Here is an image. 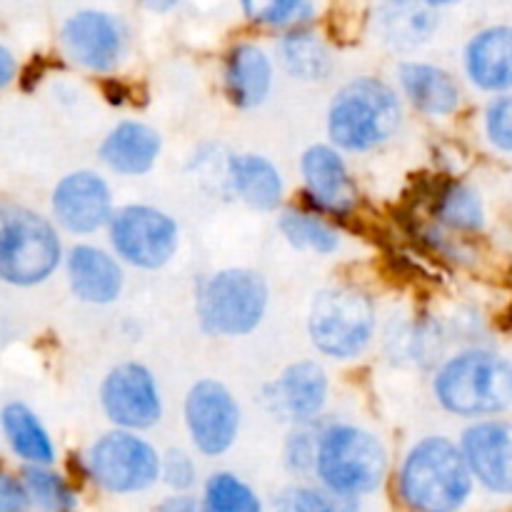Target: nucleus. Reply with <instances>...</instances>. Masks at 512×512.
Returning <instances> with one entry per match:
<instances>
[{"instance_id":"obj_1","label":"nucleus","mask_w":512,"mask_h":512,"mask_svg":"<svg viewBox=\"0 0 512 512\" xmlns=\"http://www.w3.org/2000/svg\"><path fill=\"white\" fill-rule=\"evenodd\" d=\"M435 395L445 410L465 418L503 413L512 405V363L488 350H468L440 368Z\"/></svg>"},{"instance_id":"obj_2","label":"nucleus","mask_w":512,"mask_h":512,"mask_svg":"<svg viewBox=\"0 0 512 512\" xmlns=\"http://www.w3.org/2000/svg\"><path fill=\"white\" fill-rule=\"evenodd\" d=\"M470 465L450 440L428 438L415 445L400 473V493L410 508L455 510L470 495Z\"/></svg>"},{"instance_id":"obj_3","label":"nucleus","mask_w":512,"mask_h":512,"mask_svg":"<svg viewBox=\"0 0 512 512\" xmlns=\"http://www.w3.org/2000/svg\"><path fill=\"white\" fill-rule=\"evenodd\" d=\"M330 135L345 150H368L385 143L400 125L398 95L385 83L360 78L345 85L330 108Z\"/></svg>"},{"instance_id":"obj_4","label":"nucleus","mask_w":512,"mask_h":512,"mask_svg":"<svg viewBox=\"0 0 512 512\" xmlns=\"http://www.w3.org/2000/svg\"><path fill=\"white\" fill-rule=\"evenodd\" d=\"M315 470L338 498L373 493L385 478L388 458L378 438L358 428L338 425L318 440Z\"/></svg>"},{"instance_id":"obj_5","label":"nucleus","mask_w":512,"mask_h":512,"mask_svg":"<svg viewBox=\"0 0 512 512\" xmlns=\"http://www.w3.org/2000/svg\"><path fill=\"white\" fill-rule=\"evenodd\" d=\"M268 288L250 270H223L203 285L198 318L210 335H245L263 320Z\"/></svg>"},{"instance_id":"obj_6","label":"nucleus","mask_w":512,"mask_h":512,"mask_svg":"<svg viewBox=\"0 0 512 512\" xmlns=\"http://www.w3.org/2000/svg\"><path fill=\"white\" fill-rule=\"evenodd\" d=\"M373 328V305L358 290H323L310 310V338L330 358H355L368 345Z\"/></svg>"},{"instance_id":"obj_7","label":"nucleus","mask_w":512,"mask_h":512,"mask_svg":"<svg viewBox=\"0 0 512 512\" xmlns=\"http://www.w3.org/2000/svg\"><path fill=\"white\" fill-rule=\"evenodd\" d=\"M60 263V240L48 220L30 210H8L0 235V273L13 285H35Z\"/></svg>"},{"instance_id":"obj_8","label":"nucleus","mask_w":512,"mask_h":512,"mask_svg":"<svg viewBox=\"0 0 512 512\" xmlns=\"http://www.w3.org/2000/svg\"><path fill=\"white\" fill-rule=\"evenodd\" d=\"M88 470L110 493H135L155 483L160 460L145 440L130 433H108L90 448Z\"/></svg>"},{"instance_id":"obj_9","label":"nucleus","mask_w":512,"mask_h":512,"mask_svg":"<svg viewBox=\"0 0 512 512\" xmlns=\"http://www.w3.org/2000/svg\"><path fill=\"white\" fill-rule=\"evenodd\" d=\"M110 238L120 258L135 268H160L178 248V228L160 210L148 205H128L110 225Z\"/></svg>"},{"instance_id":"obj_10","label":"nucleus","mask_w":512,"mask_h":512,"mask_svg":"<svg viewBox=\"0 0 512 512\" xmlns=\"http://www.w3.org/2000/svg\"><path fill=\"white\" fill-rule=\"evenodd\" d=\"M185 420L200 453L223 455L238 435L240 410L228 388L215 380H203L188 393Z\"/></svg>"},{"instance_id":"obj_11","label":"nucleus","mask_w":512,"mask_h":512,"mask_svg":"<svg viewBox=\"0 0 512 512\" xmlns=\"http://www.w3.org/2000/svg\"><path fill=\"white\" fill-rule=\"evenodd\" d=\"M100 400L108 418L120 428H150L163 415V403H160L153 375L143 365L135 363L110 370L100 390Z\"/></svg>"},{"instance_id":"obj_12","label":"nucleus","mask_w":512,"mask_h":512,"mask_svg":"<svg viewBox=\"0 0 512 512\" xmlns=\"http://www.w3.org/2000/svg\"><path fill=\"white\" fill-rule=\"evenodd\" d=\"M60 40H63L68 58H73L83 68L98 70V73L115 68L120 50H123L118 23L98 10H83V13L73 15L63 25Z\"/></svg>"},{"instance_id":"obj_13","label":"nucleus","mask_w":512,"mask_h":512,"mask_svg":"<svg viewBox=\"0 0 512 512\" xmlns=\"http://www.w3.org/2000/svg\"><path fill=\"white\" fill-rule=\"evenodd\" d=\"M53 210L70 233H93L110 218V190L100 175L80 170L58 183Z\"/></svg>"},{"instance_id":"obj_14","label":"nucleus","mask_w":512,"mask_h":512,"mask_svg":"<svg viewBox=\"0 0 512 512\" xmlns=\"http://www.w3.org/2000/svg\"><path fill=\"white\" fill-rule=\"evenodd\" d=\"M475 478L493 493H512V423H480L463 438Z\"/></svg>"},{"instance_id":"obj_15","label":"nucleus","mask_w":512,"mask_h":512,"mask_svg":"<svg viewBox=\"0 0 512 512\" xmlns=\"http://www.w3.org/2000/svg\"><path fill=\"white\" fill-rule=\"evenodd\" d=\"M328 380L315 363L290 365L268 388V405L288 423H308L323 410Z\"/></svg>"},{"instance_id":"obj_16","label":"nucleus","mask_w":512,"mask_h":512,"mask_svg":"<svg viewBox=\"0 0 512 512\" xmlns=\"http://www.w3.org/2000/svg\"><path fill=\"white\" fill-rule=\"evenodd\" d=\"M303 178L320 208L345 213L355 203V188L343 158L328 145H313L303 155Z\"/></svg>"},{"instance_id":"obj_17","label":"nucleus","mask_w":512,"mask_h":512,"mask_svg":"<svg viewBox=\"0 0 512 512\" xmlns=\"http://www.w3.org/2000/svg\"><path fill=\"white\" fill-rule=\"evenodd\" d=\"M468 75L490 93L512 88V28L498 25L475 35L468 48Z\"/></svg>"},{"instance_id":"obj_18","label":"nucleus","mask_w":512,"mask_h":512,"mask_svg":"<svg viewBox=\"0 0 512 512\" xmlns=\"http://www.w3.org/2000/svg\"><path fill=\"white\" fill-rule=\"evenodd\" d=\"M158 153V133L143 123H120L100 145L103 163L120 175L148 173Z\"/></svg>"},{"instance_id":"obj_19","label":"nucleus","mask_w":512,"mask_h":512,"mask_svg":"<svg viewBox=\"0 0 512 512\" xmlns=\"http://www.w3.org/2000/svg\"><path fill=\"white\" fill-rule=\"evenodd\" d=\"M70 285L73 293L85 303L103 305L118 298L120 288H123V273L115 265L110 255L103 250L90 248V245H80L70 255Z\"/></svg>"},{"instance_id":"obj_20","label":"nucleus","mask_w":512,"mask_h":512,"mask_svg":"<svg viewBox=\"0 0 512 512\" xmlns=\"http://www.w3.org/2000/svg\"><path fill=\"white\" fill-rule=\"evenodd\" d=\"M438 18L425 0H385L378 10V35L398 50H413L433 35Z\"/></svg>"},{"instance_id":"obj_21","label":"nucleus","mask_w":512,"mask_h":512,"mask_svg":"<svg viewBox=\"0 0 512 512\" xmlns=\"http://www.w3.org/2000/svg\"><path fill=\"white\" fill-rule=\"evenodd\" d=\"M270 63L255 45H238L225 60V93L238 108H255L268 98Z\"/></svg>"},{"instance_id":"obj_22","label":"nucleus","mask_w":512,"mask_h":512,"mask_svg":"<svg viewBox=\"0 0 512 512\" xmlns=\"http://www.w3.org/2000/svg\"><path fill=\"white\" fill-rule=\"evenodd\" d=\"M400 83L415 108L428 115H448L458 108L460 93L445 70L425 63H405L400 68Z\"/></svg>"},{"instance_id":"obj_23","label":"nucleus","mask_w":512,"mask_h":512,"mask_svg":"<svg viewBox=\"0 0 512 512\" xmlns=\"http://www.w3.org/2000/svg\"><path fill=\"white\" fill-rule=\"evenodd\" d=\"M230 183L238 198L255 210H273L283 198V180L278 170L260 155L230 158Z\"/></svg>"},{"instance_id":"obj_24","label":"nucleus","mask_w":512,"mask_h":512,"mask_svg":"<svg viewBox=\"0 0 512 512\" xmlns=\"http://www.w3.org/2000/svg\"><path fill=\"white\" fill-rule=\"evenodd\" d=\"M3 428L15 453L33 465L53 463V445L40 420L25 405L10 403L3 410Z\"/></svg>"},{"instance_id":"obj_25","label":"nucleus","mask_w":512,"mask_h":512,"mask_svg":"<svg viewBox=\"0 0 512 512\" xmlns=\"http://www.w3.org/2000/svg\"><path fill=\"white\" fill-rule=\"evenodd\" d=\"M283 63L295 78L318 80L330 73V53L323 40L310 30H298L283 38Z\"/></svg>"},{"instance_id":"obj_26","label":"nucleus","mask_w":512,"mask_h":512,"mask_svg":"<svg viewBox=\"0 0 512 512\" xmlns=\"http://www.w3.org/2000/svg\"><path fill=\"white\" fill-rule=\"evenodd\" d=\"M280 230H283L285 238L295 245V248L315 250V253H333L338 248V235L328 228V225L320 223L313 215L298 213V210H288L280 218Z\"/></svg>"},{"instance_id":"obj_27","label":"nucleus","mask_w":512,"mask_h":512,"mask_svg":"<svg viewBox=\"0 0 512 512\" xmlns=\"http://www.w3.org/2000/svg\"><path fill=\"white\" fill-rule=\"evenodd\" d=\"M205 508L210 512H255L260 510L258 498L235 475L218 473L205 485Z\"/></svg>"},{"instance_id":"obj_28","label":"nucleus","mask_w":512,"mask_h":512,"mask_svg":"<svg viewBox=\"0 0 512 512\" xmlns=\"http://www.w3.org/2000/svg\"><path fill=\"white\" fill-rule=\"evenodd\" d=\"M23 483L28 488L30 500L45 510H68L75 505L73 490L68 488L63 478L53 470H45L43 465L25 468Z\"/></svg>"},{"instance_id":"obj_29","label":"nucleus","mask_w":512,"mask_h":512,"mask_svg":"<svg viewBox=\"0 0 512 512\" xmlns=\"http://www.w3.org/2000/svg\"><path fill=\"white\" fill-rule=\"evenodd\" d=\"M438 215L443 223L458 230L483 228V203L478 195L465 185H453L443 193L438 205Z\"/></svg>"},{"instance_id":"obj_30","label":"nucleus","mask_w":512,"mask_h":512,"mask_svg":"<svg viewBox=\"0 0 512 512\" xmlns=\"http://www.w3.org/2000/svg\"><path fill=\"white\" fill-rule=\"evenodd\" d=\"M488 138L498 150L512 153V95L495 100L488 110Z\"/></svg>"},{"instance_id":"obj_31","label":"nucleus","mask_w":512,"mask_h":512,"mask_svg":"<svg viewBox=\"0 0 512 512\" xmlns=\"http://www.w3.org/2000/svg\"><path fill=\"white\" fill-rule=\"evenodd\" d=\"M300 0H243V10L250 20L275 25L288 20L298 10Z\"/></svg>"},{"instance_id":"obj_32","label":"nucleus","mask_w":512,"mask_h":512,"mask_svg":"<svg viewBox=\"0 0 512 512\" xmlns=\"http://www.w3.org/2000/svg\"><path fill=\"white\" fill-rule=\"evenodd\" d=\"M278 508L283 510H308V512H325V510H338L340 500H333L328 493H318V490L298 488L288 490L283 498H278Z\"/></svg>"},{"instance_id":"obj_33","label":"nucleus","mask_w":512,"mask_h":512,"mask_svg":"<svg viewBox=\"0 0 512 512\" xmlns=\"http://www.w3.org/2000/svg\"><path fill=\"white\" fill-rule=\"evenodd\" d=\"M160 470H163L165 483L175 490H188L195 483L193 460L185 453H180V450H168L163 463H160Z\"/></svg>"},{"instance_id":"obj_34","label":"nucleus","mask_w":512,"mask_h":512,"mask_svg":"<svg viewBox=\"0 0 512 512\" xmlns=\"http://www.w3.org/2000/svg\"><path fill=\"white\" fill-rule=\"evenodd\" d=\"M30 503H33V500H30V493L28 488H25V483L13 480L10 475H3V480H0V510L15 512V510L28 508Z\"/></svg>"},{"instance_id":"obj_35","label":"nucleus","mask_w":512,"mask_h":512,"mask_svg":"<svg viewBox=\"0 0 512 512\" xmlns=\"http://www.w3.org/2000/svg\"><path fill=\"white\" fill-rule=\"evenodd\" d=\"M0 60H3V85L10 83V78H13V60H10V53L8 50H0Z\"/></svg>"},{"instance_id":"obj_36","label":"nucleus","mask_w":512,"mask_h":512,"mask_svg":"<svg viewBox=\"0 0 512 512\" xmlns=\"http://www.w3.org/2000/svg\"><path fill=\"white\" fill-rule=\"evenodd\" d=\"M140 3H143L145 8L155 10V13H163V10L173 8V5L178 3V0H140Z\"/></svg>"},{"instance_id":"obj_37","label":"nucleus","mask_w":512,"mask_h":512,"mask_svg":"<svg viewBox=\"0 0 512 512\" xmlns=\"http://www.w3.org/2000/svg\"><path fill=\"white\" fill-rule=\"evenodd\" d=\"M163 508L165 510H193L195 503H193V500L175 498V500H168V503H163Z\"/></svg>"},{"instance_id":"obj_38","label":"nucleus","mask_w":512,"mask_h":512,"mask_svg":"<svg viewBox=\"0 0 512 512\" xmlns=\"http://www.w3.org/2000/svg\"><path fill=\"white\" fill-rule=\"evenodd\" d=\"M425 3H430V5H450V3H455V0H425Z\"/></svg>"}]
</instances>
